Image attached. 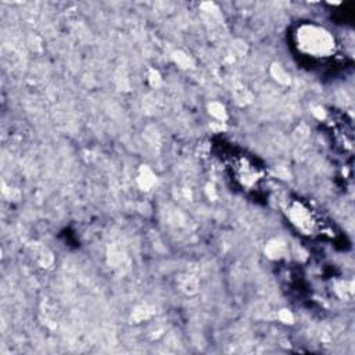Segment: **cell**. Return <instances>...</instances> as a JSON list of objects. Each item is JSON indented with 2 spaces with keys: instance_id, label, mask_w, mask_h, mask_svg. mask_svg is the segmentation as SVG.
<instances>
[{
  "instance_id": "1",
  "label": "cell",
  "mask_w": 355,
  "mask_h": 355,
  "mask_svg": "<svg viewBox=\"0 0 355 355\" xmlns=\"http://www.w3.org/2000/svg\"><path fill=\"white\" fill-rule=\"evenodd\" d=\"M298 49L312 57H327L334 50V39L323 28L302 25L297 32Z\"/></svg>"
}]
</instances>
